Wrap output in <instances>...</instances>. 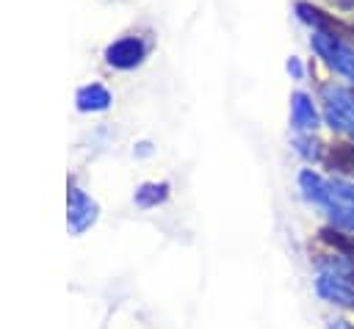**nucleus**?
Listing matches in <instances>:
<instances>
[{
  "instance_id": "1",
  "label": "nucleus",
  "mask_w": 354,
  "mask_h": 329,
  "mask_svg": "<svg viewBox=\"0 0 354 329\" xmlns=\"http://www.w3.org/2000/svg\"><path fill=\"white\" fill-rule=\"evenodd\" d=\"M313 50L332 66L337 69L340 75H346L348 80H354V50L346 47L337 36H329V33H315L313 36Z\"/></svg>"
},
{
  "instance_id": "2",
  "label": "nucleus",
  "mask_w": 354,
  "mask_h": 329,
  "mask_svg": "<svg viewBox=\"0 0 354 329\" xmlns=\"http://www.w3.org/2000/svg\"><path fill=\"white\" fill-rule=\"evenodd\" d=\"M348 271H324L315 279L318 296L326 299V301H332V304H340V307H351L354 310V274H348Z\"/></svg>"
},
{
  "instance_id": "3",
  "label": "nucleus",
  "mask_w": 354,
  "mask_h": 329,
  "mask_svg": "<svg viewBox=\"0 0 354 329\" xmlns=\"http://www.w3.org/2000/svg\"><path fill=\"white\" fill-rule=\"evenodd\" d=\"M324 97L329 100L326 122L335 130H351L354 133V94L329 86V88H324Z\"/></svg>"
},
{
  "instance_id": "4",
  "label": "nucleus",
  "mask_w": 354,
  "mask_h": 329,
  "mask_svg": "<svg viewBox=\"0 0 354 329\" xmlns=\"http://www.w3.org/2000/svg\"><path fill=\"white\" fill-rule=\"evenodd\" d=\"M66 205H69V229L72 232H83L97 221V205L80 188H75V185L69 188Z\"/></svg>"
},
{
  "instance_id": "5",
  "label": "nucleus",
  "mask_w": 354,
  "mask_h": 329,
  "mask_svg": "<svg viewBox=\"0 0 354 329\" xmlns=\"http://www.w3.org/2000/svg\"><path fill=\"white\" fill-rule=\"evenodd\" d=\"M290 116H293L296 130H315L318 127V111L304 91H296L290 97Z\"/></svg>"
},
{
  "instance_id": "6",
  "label": "nucleus",
  "mask_w": 354,
  "mask_h": 329,
  "mask_svg": "<svg viewBox=\"0 0 354 329\" xmlns=\"http://www.w3.org/2000/svg\"><path fill=\"white\" fill-rule=\"evenodd\" d=\"M296 8H299V14H301V19H304V22H313V25H315V28H318L321 33H329V36H337V39H340V36L346 33V28H343V25H340L337 19L326 17L324 11L313 8L310 3H299Z\"/></svg>"
},
{
  "instance_id": "7",
  "label": "nucleus",
  "mask_w": 354,
  "mask_h": 329,
  "mask_svg": "<svg viewBox=\"0 0 354 329\" xmlns=\"http://www.w3.org/2000/svg\"><path fill=\"white\" fill-rule=\"evenodd\" d=\"M141 55H144V47H141L136 39H124V41H119V44H113V47L108 50V61H111L113 66H122V69L136 66V64L141 61Z\"/></svg>"
},
{
  "instance_id": "8",
  "label": "nucleus",
  "mask_w": 354,
  "mask_h": 329,
  "mask_svg": "<svg viewBox=\"0 0 354 329\" xmlns=\"http://www.w3.org/2000/svg\"><path fill=\"white\" fill-rule=\"evenodd\" d=\"M299 185H301V191H304L307 199H313L318 205H329V182L321 180L315 171H310V169L301 171L299 174Z\"/></svg>"
},
{
  "instance_id": "9",
  "label": "nucleus",
  "mask_w": 354,
  "mask_h": 329,
  "mask_svg": "<svg viewBox=\"0 0 354 329\" xmlns=\"http://www.w3.org/2000/svg\"><path fill=\"white\" fill-rule=\"evenodd\" d=\"M326 163H329V169H337V171L354 177V144H335L329 149Z\"/></svg>"
},
{
  "instance_id": "10",
  "label": "nucleus",
  "mask_w": 354,
  "mask_h": 329,
  "mask_svg": "<svg viewBox=\"0 0 354 329\" xmlns=\"http://www.w3.org/2000/svg\"><path fill=\"white\" fill-rule=\"evenodd\" d=\"M169 196V185L166 182H144L136 191V205L141 207H155L158 202H163Z\"/></svg>"
},
{
  "instance_id": "11",
  "label": "nucleus",
  "mask_w": 354,
  "mask_h": 329,
  "mask_svg": "<svg viewBox=\"0 0 354 329\" xmlns=\"http://www.w3.org/2000/svg\"><path fill=\"white\" fill-rule=\"evenodd\" d=\"M321 241H326L329 246H335V249H340L343 254H354V238H348V235H343V232H337V229H321Z\"/></svg>"
},
{
  "instance_id": "12",
  "label": "nucleus",
  "mask_w": 354,
  "mask_h": 329,
  "mask_svg": "<svg viewBox=\"0 0 354 329\" xmlns=\"http://www.w3.org/2000/svg\"><path fill=\"white\" fill-rule=\"evenodd\" d=\"M105 105H108V94H105L100 86L86 88V91L80 94V108H105Z\"/></svg>"
},
{
  "instance_id": "13",
  "label": "nucleus",
  "mask_w": 354,
  "mask_h": 329,
  "mask_svg": "<svg viewBox=\"0 0 354 329\" xmlns=\"http://www.w3.org/2000/svg\"><path fill=\"white\" fill-rule=\"evenodd\" d=\"M296 144H299V152H301L304 158H313V160H318V158H321V152H318V141L301 138V141H296Z\"/></svg>"
},
{
  "instance_id": "14",
  "label": "nucleus",
  "mask_w": 354,
  "mask_h": 329,
  "mask_svg": "<svg viewBox=\"0 0 354 329\" xmlns=\"http://www.w3.org/2000/svg\"><path fill=\"white\" fill-rule=\"evenodd\" d=\"M288 69L293 72V77H301V75H304V69H301V64H299L296 58H290V61H288Z\"/></svg>"
}]
</instances>
